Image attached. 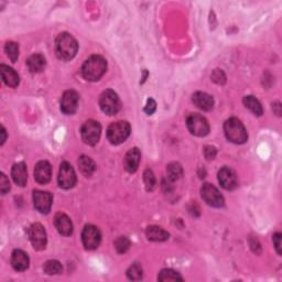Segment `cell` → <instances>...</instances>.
Instances as JSON below:
<instances>
[{
    "label": "cell",
    "mask_w": 282,
    "mask_h": 282,
    "mask_svg": "<svg viewBox=\"0 0 282 282\" xmlns=\"http://www.w3.org/2000/svg\"><path fill=\"white\" fill-rule=\"evenodd\" d=\"M186 126L191 134L196 137H205L210 132L209 121L199 114H191L186 119Z\"/></svg>",
    "instance_id": "7"
},
{
    "label": "cell",
    "mask_w": 282,
    "mask_h": 282,
    "mask_svg": "<svg viewBox=\"0 0 282 282\" xmlns=\"http://www.w3.org/2000/svg\"><path fill=\"white\" fill-rule=\"evenodd\" d=\"M81 135L83 141L86 145L95 146L100 139L102 127H100V124L96 120H87L82 126Z\"/></svg>",
    "instance_id": "6"
},
{
    "label": "cell",
    "mask_w": 282,
    "mask_h": 282,
    "mask_svg": "<svg viewBox=\"0 0 282 282\" xmlns=\"http://www.w3.org/2000/svg\"><path fill=\"white\" fill-rule=\"evenodd\" d=\"M127 277L130 280L138 281L142 279V268L139 264H134L130 266V268L127 271Z\"/></svg>",
    "instance_id": "30"
},
{
    "label": "cell",
    "mask_w": 282,
    "mask_h": 282,
    "mask_svg": "<svg viewBox=\"0 0 282 282\" xmlns=\"http://www.w3.org/2000/svg\"><path fill=\"white\" fill-rule=\"evenodd\" d=\"M58 185L62 189H72L76 184V174L74 172V169L68 162H63L60 167V172H58Z\"/></svg>",
    "instance_id": "10"
},
{
    "label": "cell",
    "mask_w": 282,
    "mask_h": 282,
    "mask_svg": "<svg viewBox=\"0 0 282 282\" xmlns=\"http://www.w3.org/2000/svg\"><path fill=\"white\" fill-rule=\"evenodd\" d=\"M140 159H141V153L139 149L138 148L130 149V150L127 152L126 157L124 159L125 169L130 173L136 172L138 170V167H139Z\"/></svg>",
    "instance_id": "17"
},
{
    "label": "cell",
    "mask_w": 282,
    "mask_h": 282,
    "mask_svg": "<svg viewBox=\"0 0 282 282\" xmlns=\"http://www.w3.org/2000/svg\"><path fill=\"white\" fill-rule=\"evenodd\" d=\"M100 241H102V235L96 226L94 225H87L84 227L82 233V242L84 247L88 250L96 249Z\"/></svg>",
    "instance_id": "9"
},
{
    "label": "cell",
    "mask_w": 282,
    "mask_h": 282,
    "mask_svg": "<svg viewBox=\"0 0 282 282\" xmlns=\"http://www.w3.org/2000/svg\"><path fill=\"white\" fill-rule=\"evenodd\" d=\"M218 182L227 191L235 190L238 186V179L235 171L228 167L222 168L218 171Z\"/></svg>",
    "instance_id": "12"
},
{
    "label": "cell",
    "mask_w": 282,
    "mask_h": 282,
    "mask_svg": "<svg viewBox=\"0 0 282 282\" xmlns=\"http://www.w3.org/2000/svg\"><path fill=\"white\" fill-rule=\"evenodd\" d=\"M167 172H168V179L170 181H172V182H174V181H177L179 180L181 177L183 175V169L182 167L180 166L179 163H170L168 168H167Z\"/></svg>",
    "instance_id": "26"
},
{
    "label": "cell",
    "mask_w": 282,
    "mask_h": 282,
    "mask_svg": "<svg viewBox=\"0 0 282 282\" xmlns=\"http://www.w3.org/2000/svg\"><path fill=\"white\" fill-rule=\"evenodd\" d=\"M143 181H145L148 191H152L154 186H156V178H154V174L151 170H146L145 173H143Z\"/></svg>",
    "instance_id": "32"
},
{
    "label": "cell",
    "mask_w": 282,
    "mask_h": 282,
    "mask_svg": "<svg viewBox=\"0 0 282 282\" xmlns=\"http://www.w3.org/2000/svg\"><path fill=\"white\" fill-rule=\"evenodd\" d=\"M4 51H6L8 57L11 60V62H15L18 60L19 56V45L15 42H8L4 46Z\"/></svg>",
    "instance_id": "29"
},
{
    "label": "cell",
    "mask_w": 282,
    "mask_h": 282,
    "mask_svg": "<svg viewBox=\"0 0 282 282\" xmlns=\"http://www.w3.org/2000/svg\"><path fill=\"white\" fill-rule=\"evenodd\" d=\"M43 270L46 275H60L62 273V265L61 263H58L57 260H49L46 262L43 266Z\"/></svg>",
    "instance_id": "27"
},
{
    "label": "cell",
    "mask_w": 282,
    "mask_h": 282,
    "mask_svg": "<svg viewBox=\"0 0 282 282\" xmlns=\"http://www.w3.org/2000/svg\"><path fill=\"white\" fill-rule=\"evenodd\" d=\"M99 106L100 109H102L106 115L113 116L116 115L120 110L121 104L118 95H117L114 90L107 89L100 95Z\"/></svg>",
    "instance_id": "5"
},
{
    "label": "cell",
    "mask_w": 282,
    "mask_h": 282,
    "mask_svg": "<svg viewBox=\"0 0 282 282\" xmlns=\"http://www.w3.org/2000/svg\"><path fill=\"white\" fill-rule=\"evenodd\" d=\"M30 259L23 250L15 249L11 255V265L15 271H25L29 268Z\"/></svg>",
    "instance_id": "18"
},
{
    "label": "cell",
    "mask_w": 282,
    "mask_h": 282,
    "mask_svg": "<svg viewBox=\"0 0 282 282\" xmlns=\"http://www.w3.org/2000/svg\"><path fill=\"white\" fill-rule=\"evenodd\" d=\"M107 70V62L100 55H93L84 62L82 66V75L89 82H96Z\"/></svg>",
    "instance_id": "1"
},
{
    "label": "cell",
    "mask_w": 282,
    "mask_h": 282,
    "mask_svg": "<svg viewBox=\"0 0 282 282\" xmlns=\"http://www.w3.org/2000/svg\"><path fill=\"white\" fill-rule=\"evenodd\" d=\"M192 100L196 107L204 111H210L214 107V98L211 95L203 92H196L193 94Z\"/></svg>",
    "instance_id": "19"
},
{
    "label": "cell",
    "mask_w": 282,
    "mask_h": 282,
    "mask_svg": "<svg viewBox=\"0 0 282 282\" xmlns=\"http://www.w3.org/2000/svg\"><path fill=\"white\" fill-rule=\"evenodd\" d=\"M158 280L160 281H177L180 280L182 281L183 278L180 276L179 273L174 271L172 269H163L158 276Z\"/></svg>",
    "instance_id": "28"
},
{
    "label": "cell",
    "mask_w": 282,
    "mask_h": 282,
    "mask_svg": "<svg viewBox=\"0 0 282 282\" xmlns=\"http://www.w3.org/2000/svg\"><path fill=\"white\" fill-rule=\"evenodd\" d=\"M273 109H274V111H275L277 116H280V115H281V104H280V103L274 104Z\"/></svg>",
    "instance_id": "38"
},
{
    "label": "cell",
    "mask_w": 282,
    "mask_h": 282,
    "mask_svg": "<svg viewBox=\"0 0 282 282\" xmlns=\"http://www.w3.org/2000/svg\"><path fill=\"white\" fill-rule=\"evenodd\" d=\"M52 177L51 164L47 161H40L36 163L34 169V179L40 184H46L50 182Z\"/></svg>",
    "instance_id": "15"
},
{
    "label": "cell",
    "mask_w": 282,
    "mask_h": 282,
    "mask_svg": "<svg viewBox=\"0 0 282 282\" xmlns=\"http://www.w3.org/2000/svg\"><path fill=\"white\" fill-rule=\"evenodd\" d=\"M29 238L30 242L32 244V246L34 249L36 250H42L44 249L46 246V233L44 227L42 226L41 224H33L31 225V227L29 228Z\"/></svg>",
    "instance_id": "11"
},
{
    "label": "cell",
    "mask_w": 282,
    "mask_h": 282,
    "mask_svg": "<svg viewBox=\"0 0 282 282\" xmlns=\"http://www.w3.org/2000/svg\"><path fill=\"white\" fill-rule=\"evenodd\" d=\"M281 237L282 236L280 233H276L274 235V244L278 255H281Z\"/></svg>",
    "instance_id": "37"
},
{
    "label": "cell",
    "mask_w": 282,
    "mask_h": 282,
    "mask_svg": "<svg viewBox=\"0 0 282 282\" xmlns=\"http://www.w3.org/2000/svg\"><path fill=\"white\" fill-rule=\"evenodd\" d=\"M130 125L127 121L113 122L107 129V138L111 145H120L130 135Z\"/></svg>",
    "instance_id": "4"
},
{
    "label": "cell",
    "mask_w": 282,
    "mask_h": 282,
    "mask_svg": "<svg viewBox=\"0 0 282 282\" xmlns=\"http://www.w3.org/2000/svg\"><path fill=\"white\" fill-rule=\"evenodd\" d=\"M211 78H212V81L215 82L216 84L223 85V84H225V82H226V76H225L224 72H223L222 70H215L214 72L212 73Z\"/></svg>",
    "instance_id": "33"
},
{
    "label": "cell",
    "mask_w": 282,
    "mask_h": 282,
    "mask_svg": "<svg viewBox=\"0 0 282 282\" xmlns=\"http://www.w3.org/2000/svg\"><path fill=\"white\" fill-rule=\"evenodd\" d=\"M78 167L85 177H92V174L95 172V169H96L95 162L87 156H82L79 158Z\"/></svg>",
    "instance_id": "24"
},
{
    "label": "cell",
    "mask_w": 282,
    "mask_h": 282,
    "mask_svg": "<svg viewBox=\"0 0 282 282\" xmlns=\"http://www.w3.org/2000/svg\"><path fill=\"white\" fill-rule=\"evenodd\" d=\"M0 73H1V77L3 83L8 85L10 87H17L20 82L19 75L15 73L14 70L11 67H9L4 64L0 65Z\"/></svg>",
    "instance_id": "20"
},
{
    "label": "cell",
    "mask_w": 282,
    "mask_h": 282,
    "mask_svg": "<svg viewBox=\"0 0 282 282\" xmlns=\"http://www.w3.org/2000/svg\"><path fill=\"white\" fill-rule=\"evenodd\" d=\"M216 149L212 146H206L204 148V156L207 159V160H213L216 157Z\"/></svg>",
    "instance_id": "35"
},
{
    "label": "cell",
    "mask_w": 282,
    "mask_h": 282,
    "mask_svg": "<svg viewBox=\"0 0 282 282\" xmlns=\"http://www.w3.org/2000/svg\"><path fill=\"white\" fill-rule=\"evenodd\" d=\"M11 177L15 184L20 186H24L28 181V171H26V166L23 162L15 163L11 170Z\"/></svg>",
    "instance_id": "21"
},
{
    "label": "cell",
    "mask_w": 282,
    "mask_h": 282,
    "mask_svg": "<svg viewBox=\"0 0 282 282\" xmlns=\"http://www.w3.org/2000/svg\"><path fill=\"white\" fill-rule=\"evenodd\" d=\"M54 225L57 232L63 236H70L73 233V224L67 215L58 213L54 217Z\"/></svg>",
    "instance_id": "16"
},
{
    "label": "cell",
    "mask_w": 282,
    "mask_h": 282,
    "mask_svg": "<svg viewBox=\"0 0 282 282\" xmlns=\"http://www.w3.org/2000/svg\"><path fill=\"white\" fill-rule=\"evenodd\" d=\"M26 65H28V68L31 73H40L45 68V57L42 54L31 55L28 60H26Z\"/></svg>",
    "instance_id": "22"
},
{
    "label": "cell",
    "mask_w": 282,
    "mask_h": 282,
    "mask_svg": "<svg viewBox=\"0 0 282 282\" xmlns=\"http://www.w3.org/2000/svg\"><path fill=\"white\" fill-rule=\"evenodd\" d=\"M79 96L75 90H66L61 99V110L65 115H73L78 106Z\"/></svg>",
    "instance_id": "13"
},
{
    "label": "cell",
    "mask_w": 282,
    "mask_h": 282,
    "mask_svg": "<svg viewBox=\"0 0 282 282\" xmlns=\"http://www.w3.org/2000/svg\"><path fill=\"white\" fill-rule=\"evenodd\" d=\"M52 195L44 191H34L33 192V204L36 211L42 214H47L52 206Z\"/></svg>",
    "instance_id": "14"
},
{
    "label": "cell",
    "mask_w": 282,
    "mask_h": 282,
    "mask_svg": "<svg viewBox=\"0 0 282 282\" xmlns=\"http://www.w3.org/2000/svg\"><path fill=\"white\" fill-rule=\"evenodd\" d=\"M78 44L76 40L68 33H61L55 40V52L61 60L68 61L76 55Z\"/></svg>",
    "instance_id": "2"
},
{
    "label": "cell",
    "mask_w": 282,
    "mask_h": 282,
    "mask_svg": "<svg viewBox=\"0 0 282 282\" xmlns=\"http://www.w3.org/2000/svg\"><path fill=\"white\" fill-rule=\"evenodd\" d=\"M243 102H244V105L246 106V108H248L256 116H262L264 114L263 106L259 103V100L257 98H255L254 96H246V97H244Z\"/></svg>",
    "instance_id": "25"
},
{
    "label": "cell",
    "mask_w": 282,
    "mask_h": 282,
    "mask_svg": "<svg viewBox=\"0 0 282 282\" xmlns=\"http://www.w3.org/2000/svg\"><path fill=\"white\" fill-rule=\"evenodd\" d=\"M1 135H2V138H1V145H3L4 141H6V137H7L6 129H4L3 127H1Z\"/></svg>",
    "instance_id": "39"
},
{
    "label": "cell",
    "mask_w": 282,
    "mask_h": 282,
    "mask_svg": "<svg viewBox=\"0 0 282 282\" xmlns=\"http://www.w3.org/2000/svg\"><path fill=\"white\" fill-rule=\"evenodd\" d=\"M224 131L226 138L233 143L242 145L248 139L247 130L243 125V122L237 118H231L226 120L224 125Z\"/></svg>",
    "instance_id": "3"
},
{
    "label": "cell",
    "mask_w": 282,
    "mask_h": 282,
    "mask_svg": "<svg viewBox=\"0 0 282 282\" xmlns=\"http://www.w3.org/2000/svg\"><path fill=\"white\" fill-rule=\"evenodd\" d=\"M157 109V103L154 102L152 98H149L147 100V104H146V107H145V111L146 114L148 115H152L154 111Z\"/></svg>",
    "instance_id": "36"
},
{
    "label": "cell",
    "mask_w": 282,
    "mask_h": 282,
    "mask_svg": "<svg viewBox=\"0 0 282 282\" xmlns=\"http://www.w3.org/2000/svg\"><path fill=\"white\" fill-rule=\"evenodd\" d=\"M201 194L202 198L206 202L207 204L213 206V207H222L224 206V198L221 194L214 185L210 183H205L201 189Z\"/></svg>",
    "instance_id": "8"
},
{
    "label": "cell",
    "mask_w": 282,
    "mask_h": 282,
    "mask_svg": "<svg viewBox=\"0 0 282 282\" xmlns=\"http://www.w3.org/2000/svg\"><path fill=\"white\" fill-rule=\"evenodd\" d=\"M147 237L151 242H166L169 239V233L166 232L161 227L150 226L147 228Z\"/></svg>",
    "instance_id": "23"
},
{
    "label": "cell",
    "mask_w": 282,
    "mask_h": 282,
    "mask_svg": "<svg viewBox=\"0 0 282 282\" xmlns=\"http://www.w3.org/2000/svg\"><path fill=\"white\" fill-rule=\"evenodd\" d=\"M9 190H10L9 180L7 179L6 175L1 173V175H0V191H1V194L4 195L7 192H9Z\"/></svg>",
    "instance_id": "34"
},
{
    "label": "cell",
    "mask_w": 282,
    "mask_h": 282,
    "mask_svg": "<svg viewBox=\"0 0 282 282\" xmlns=\"http://www.w3.org/2000/svg\"><path fill=\"white\" fill-rule=\"evenodd\" d=\"M130 241L127 237H118L115 241V248L119 254H125L130 248Z\"/></svg>",
    "instance_id": "31"
}]
</instances>
